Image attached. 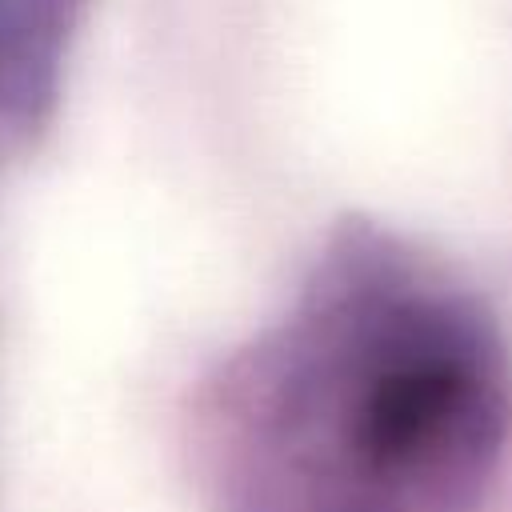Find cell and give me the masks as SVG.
Instances as JSON below:
<instances>
[{
    "label": "cell",
    "mask_w": 512,
    "mask_h": 512,
    "mask_svg": "<svg viewBox=\"0 0 512 512\" xmlns=\"http://www.w3.org/2000/svg\"><path fill=\"white\" fill-rule=\"evenodd\" d=\"M468 400V372L448 356H420L380 376L368 412L364 440L376 460H400L444 432Z\"/></svg>",
    "instance_id": "6da1fadb"
}]
</instances>
